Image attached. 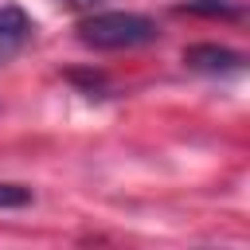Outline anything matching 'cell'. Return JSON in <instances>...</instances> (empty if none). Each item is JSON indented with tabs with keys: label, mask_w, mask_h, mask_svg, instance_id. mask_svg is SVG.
Listing matches in <instances>:
<instances>
[{
	"label": "cell",
	"mask_w": 250,
	"mask_h": 250,
	"mask_svg": "<svg viewBox=\"0 0 250 250\" xmlns=\"http://www.w3.org/2000/svg\"><path fill=\"white\" fill-rule=\"evenodd\" d=\"M74 31H78V43H86L94 51H133L160 35L156 23L141 12H94V16L78 20Z\"/></svg>",
	"instance_id": "obj_1"
},
{
	"label": "cell",
	"mask_w": 250,
	"mask_h": 250,
	"mask_svg": "<svg viewBox=\"0 0 250 250\" xmlns=\"http://www.w3.org/2000/svg\"><path fill=\"white\" fill-rule=\"evenodd\" d=\"M35 23L20 4H0V66H8L31 39Z\"/></svg>",
	"instance_id": "obj_2"
},
{
	"label": "cell",
	"mask_w": 250,
	"mask_h": 250,
	"mask_svg": "<svg viewBox=\"0 0 250 250\" xmlns=\"http://www.w3.org/2000/svg\"><path fill=\"white\" fill-rule=\"evenodd\" d=\"M184 62L191 70H203V74H238L246 66V55L219 47V43H195V47L184 51Z\"/></svg>",
	"instance_id": "obj_3"
},
{
	"label": "cell",
	"mask_w": 250,
	"mask_h": 250,
	"mask_svg": "<svg viewBox=\"0 0 250 250\" xmlns=\"http://www.w3.org/2000/svg\"><path fill=\"white\" fill-rule=\"evenodd\" d=\"M180 12H191V16H211V20H234V16H242V8L238 4H230V0H188V4H180Z\"/></svg>",
	"instance_id": "obj_4"
},
{
	"label": "cell",
	"mask_w": 250,
	"mask_h": 250,
	"mask_svg": "<svg viewBox=\"0 0 250 250\" xmlns=\"http://www.w3.org/2000/svg\"><path fill=\"white\" fill-rule=\"evenodd\" d=\"M31 203V188L23 184H0V207H27Z\"/></svg>",
	"instance_id": "obj_5"
},
{
	"label": "cell",
	"mask_w": 250,
	"mask_h": 250,
	"mask_svg": "<svg viewBox=\"0 0 250 250\" xmlns=\"http://www.w3.org/2000/svg\"><path fill=\"white\" fill-rule=\"evenodd\" d=\"M62 4H94V0H62Z\"/></svg>",
	"instance_id": "obj_6"
}]
</instances>
